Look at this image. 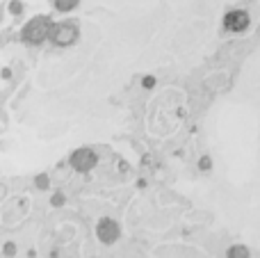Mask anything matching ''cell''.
Segmentation results:
<instances>
[{
    "instance_id": "obj_2",
    "label": "cell",
    "mask_w": 260,
    "mask_h": 258,
    "mask_svg": "<svg viewBox=\"0 0 260 258\" xmlns=\"http://www.w3.org/2000/svg\"><path fill=\"white\" fill-rule=\"evenodd\" d=\"M50 39H53V44L57 46H71L73 41L78 39V27L76 23H57V25H53V30H50Z\"/></svg>"
},
{
    "instance_id": "obj_8",
    "label": "cell",
    "mask_w": 260,
    "mask_h": 258,
    "mask_svg": "<svg viewBox=\"0 0 260 258\" xmlns=\"http://www.w3.org/2000/svg\"><path fill=\"white\" fill-rule=\"evenodd\" d=\"M151 85H155V80H153V78H144V87H146V89H148V87H151Z\"/></svg>"
},
{
    "instance_id": "obj_9",
    "label": "cell",
    "mask_w": 260,
    "mask_h": 258,
    "mask_svg": "<svg viewBox=\"0 0 260 258\" xmlns=\"http://www.w3.org/2000/svg\"><path fill=\"white\" fill-rule=\"evenodd\" d=\"M5 254H14V245H7V247H5Z\"/></svg>"
},
{
    "instance_id": "obj_1",
    "label": "cell",
    "mask_w": 260,
    "mask_h": 258,
    "mask_svg": "<svg viewBox=\"0 0 260 258\" xmlns=\"http://www.w3.org/2000/svg\"><path fill=\"white\" fill-rule=\"evenodd\" d=\"M50 30H53V21H50L48 16H37L23 27L21 37L25 44L35 46V44H41L46 37H50Z\"/></svg>"
},
{
    "instance_id": "obj_3",
    "label": "cell",
    "mask_w": 260,
    "mask_h": 258,
    "mask_svg": "<svg viewBox=\"0 0 260 258\" xmlns=\"http://www.w3.org/2000/svg\"><path fill=\"white\" fill-rule=\"evenodd\" d=\"M71 165L78 169V172H89V169L96 165V155H94V151H89V149H80V151H76V153L71 155Z\"/></svg>"
},
{
    "instance_id": "obj_5",
    "label": "cell",
    "mask_w": 260,
    "mask_h": 258,
    "mask_svg": "<svg viewBox=\"0 0 260 258\" xmlns=\"http://www.w3.org/2000/svg\"><path fill=\"white\" fill-rule=\"evenodd\" d=\"M117 236H119V227L112 219H103V222L99 224V238L103 242H112Z\"/></svg>"
},
{
    "instance_id": "obj_6",
    "label": "cell",
    "mask_w": 260,
    "mask_h": 258,
    "mask_svg": "<svg viewBox=\"0 0 260 258\" xmlns=\"http://www.w3.org/2000/svg\"><path fill=\"white\" fill-rule=\"evenodd\" d=\"M78 5V0H55V7L59 9V12H69V9H73Z\"/></svg>"
},
{
    "instance_id": "obj_7",
    "label": "cell",
    "mask_w": 260,
    "mask_h": 258,
    "mask_svg": "<svg viewBox=\"0 0 260 258\" xmlns=\"http://www.w3.org/2000/svg\"><path fill=\"white\" fill-rule=\"evenodd\" d=\"M9 9H12V14H18L23 9V5L21 3H12V5H9Z\"/></svg>"
},
{
    "instance_id": "obj_4",
    "label": "cell",
    "mask_w": 260,
    "mask_h": 258,
    "mask_svg": "<svg viewBox=\"0 0 260 258\" xmlns=\"http://www.w3.org/2000/svg\"><path fill=\"white\" fill-rule=\"evenodd\" d=\"M224 25H226V30H231V32L244 30V27L249 25L247 12H240V9H235V12H229V14H226V18H224Z\"/></svg>"
}]
</instances>
